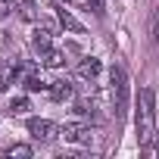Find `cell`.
I'll list each match as a JSON object with an SVG mask.
<instances>
[{
    "label": "cell",
    "instance_id": "6da1fadb",
    "mask_svg": "<svg viewBox=\"0 0 159 159\" xmlns=\"http://www.w3.org/2000/svg\"><path fill=\"white\" fill-rule=\"evenodd\" d=\"M134 125H137V143L147 147V143L156 137V94H153V88H143V91H140Z\"/></svg>",
    "mask_w": 159,
    "mask_h": 159
},
{
    "label": "cell",
    "instance_id": "7a4b0ae2",
    "mask_svg": "<svg viewBox=\"0 0 159 159\" xmlns=\"http://www.w3.org/2000/svg\"><path fill=\"white\" fill-rule=\"evenodd\" d=\"M109 81H112L116 119H122V116H125V109H128V75H125V69H122V66H112V72H109Z\"/></svg>",
    "mask_w": 159,
    "mask_h": 159
},
{
    "label": "cell",
    "instance_id": "3957f363",
    "mask_svg": "<svg viewBox=\"0 0 159 159\" xmlns=\"http://www.w3.org/2000/svg\"><path fill=\"white\" fill-rule=\"evenodd\" d=\"M28 134L34 140H53L59 134V128L50 122V119H28Z\"/></svg>",
    "mask_w": 159,
    "mask_h": 159
},
{
    "label": "cell",
    "instance_id": "277c9868",
    "mask_svg": "<svg viewBox=\"0 0 159 159\" xmlns=\"http://www.w3.org/2000/svg\"><path fill=\"white\" fill-rule=\"evenodd\" d=\"M59 134H62L69 143H88V140H91V128L81 125V122H66V125L59 128Z\"/></svg>",
    "mask_w": 159,
    "mask_h": 159
},
{
    "label": "cell",
    "instance_id": "5b68a950",
    "mask_svg": "<svg viewBox=\"0 0 159 159\" xmlns=\"http://www.w3.org/2000/svg\"><path fill=\"white\" fill-rule=\"evenodd\" d=\"M75 72H78V78H88V81H94V78L103 72V62H100L97 56H84L81 62H78V69H75Z\"/></svg>",
    "mask_w": 159,
    "mask_h": 159
},
{
    "label": "cell",
    "instance_id": "8992f818",
    "mask_svg": "<svg viewBox=\"0 0 159 159\" xmlns=\"http://www.w3.org/2000/svg\"><path fill=\"white\" fill-rule=\"evenodd\" d=\"M38 56H41V66H44V69H59V66L66 62V53H62V50H56L53 44H50V47H44V50H38Z\"/></svg>",
    "mask_w": 159,
    "mask_h": 159
},
{
    "label": "cell",
    "instance_id": "52a82bcc",
    "mask_svg": "<svg viewBox=\"0 0 159 159\" xmlns=\"http://www.w3.org/2000/svg\"><path fill=\"white\" fill-rule=\"evenodd\" d=\"M56 19H59V25H62L66 31H75V34H81V31H84V25H81V22H78V19L69 13V10L59 3V0H56Z\"/></svg>",
    "mask_w": 159,
    "mask_h": 159
},
{
    "label": "cell",
    "instance_id": "ba28073f",
    "mask_svg": "<svg viewBox=\"0 0 159 159\" xmlns=\"http://www.w3.org/2000/svg\"><path fill=\"white\" fill-rule=\"evenodd\" d=\"M47 94H50V100L62 103V100H69V97H72V81H69V78H56V81H50Z\"/></svg>",
    "mask_w": 159,
    "mask_h": 159
},
{
    "label": "cell",
    "instance_id": "9c48e42d",
    "mask_svg": "<svg viewBox=\"0 0 159 159\" xmlns=\"http://www.w3.org/2000/svg\"><path fill=\"white\" fill-rule=\"evenodd\" d=\"M16 78H19V66L0 62V91H10V88L16 84Z\"/></svg>",
    "mask_w": 159,
    "mask_h": 159
},
{
    "label": "cell",
    "instance_id": "30bf717a",
    "mask_svg": "<svg viewBox=\"0 0 159 159\" xmlns=\"http://www.w3.org/2000/svg\"><path fill=\"white\" fill-rule=\"evenodd\" d=\"M7 109H10V116H22V112H28V109H31V103H28V97H13Z\"/></svg>",
    "mask_w": 159,
    "mask_h": 159
},
{
    "label": "cell",
    "instance_id": "8fae6325",
    "mask_svg": "<svg viewBox=\"0 0 159 159\" xmlns=\"http://www.w3.org/2000/svg\"><path fill=\"white\" fill-rule=\"evenodd\" d=\"M47 88H50V84L44 81L41 75H25V91H31V94H34V91H47Z\"/></svg>",
    "mask_w": 159,
    "mask_h": 159
},
{
    "label": "cell",
    "instance_id": "7c38bea8",
    "mask_svg": "<svg viewBox=\"0 0 159 159\" xmlns=\"http://www.w3.org/2000/svg\"><path fill=\"white\" fill-rule=\"evenodd\" d=\"M34 150L28 147V143H13V147H7V156H31Z\"/></svg>",
    "mask_w": 159,
    "mask_h": 159
},
{
    "label": "cell",
    "instance_id": "4fadbf2b",
    "mask_svg": "<svg viewBox=\"0 0 159 159\" xmlns=\"http://www.w3.org/2000/svg\"><path fill=\"white\" fill-rule=\"evenodd\" d=\"M22 16L25 19H34V0H22Z\"/></svg>",
    "mask_w": 159,
    "mask_h": 159
},
{
    "label": "cell",
    "instance_id": "5bb4252c",
    "mask_svg": "<svg viewBox=\"0 0 159 159\" xmlns=\"http://www.w3.org/2000/svg\"><path fill=\"white\" fill-rule=\"evenodd\" d=\"M84 3H88V7H91L97 16H103V0H84Z\"/></svg>",
    "mask_w": 159,
    "mask_h": 159
},
{
    "label": "cell",
    "instance_id": "9a60e30c",
    "mask_svg": "<svg viewBox=\"0 0 159 159\" xmlns=\"http://www.w3.org/2000/svg\"><path fill=\"white\" fill-rule=\"evenodd\" d=\"M153 153H156V156H159V134H156V147H153Z\"/></svg>",
    "mask_w": 159,
    "mask_h": 159
}]
</instances>
